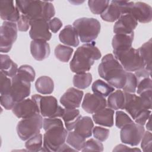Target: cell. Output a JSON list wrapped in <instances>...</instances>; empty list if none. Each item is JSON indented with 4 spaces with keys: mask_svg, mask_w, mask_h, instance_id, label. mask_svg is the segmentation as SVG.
I'll list each match as a JSON object with an SVG mask.
<instances>
[{
    "mask_svg": "<svg viewBox=\"0 0 152 152\" xmlns=\"http://www.w3.org/2000/svg\"><path fill=\"white\" fill-rule=\"evenodd\" d=\"M43 128L45 131L43 135V151H58L65 142L68 131L64 128L61 119L57 118L43 119Z\"/></svg>",
    "mask_w": 152,
    "mask_h": 152,
    "instance_id": "6da1fadb",
    "label": "cell"
},
{
    "mask_svg": "<svg viewBox=\"0 0 152 152\" xmlns=\"http://www.w3.org/2000/svg\"><path fill=\"white\" fill-rule=\"evenodd\" d=\"M98 72L101 78L113 87L122 89L125 85L126 71L111 53L102 58L98 67Z\"/></svg>",
    "mask_w": 152,
    "mask_h": 152,
    "instance_id": "7a4b0ae2",
    "label": "cell"
},
{
    "mask_svg": "<svg viewBox=\"0 0 152 152\" xmlns=\"http://www.w3.org/2000/svg\"><path fill=\"white\" fill-rule=\"evenodd\" d=\"M101 57V52L94 42L85 43L77 49L69 64L70 69L75 74L86 72L91 69L94 61Z\"/></svg>",
    "mask_w": 152,
    "mask_h": 152,
    "instance_id": "3957f363",
    "label": "cell"
},
{
    "mask_svg": "<svg viewBox=\"0 0 152 152\" xmlns=\"http://www.w3.org/2000/svg\"><path fill=\"white\" fill-rule=\"evenodd\" d=\"M15 6L21 14L25 15L30 21L42 19L49 21L55 14L52 3L42 1H16Z\"/></svg>",
    "mask_w": 152,
    "mask_h": 152,
    "instance_id": "277c9868",
    "label": "cell"
},
{
    "mask_svg": "<svg viewBox=\"0 0 152 152\" xmlns=\"http://www.w3.org/2000/svg\"><path fill=\"white\" fill-rule=\"evenodd\" d=\"M125 109L135 120L146 110L151 109V91L143 93L139 96L124 92Z\"/></svg>",
    "mask_w": 152,
    "mask_h": 152,
    "instance_id": "5b68a950",
    "label": "cell"
},
{
    "mask_svg": "<svg viewBox=\"0 0 152 152\" xmlns=\"http://www.w3.org/2000/svg\"><path fill=\"white\" fill-rule=\"evenodd\" d=\"M78 37L83 43L94 42L100 31L101 24L94 18L83 17L76 20L73 23Z\"/></svg>",
    "mask_w": 152,
    "mask_h": 152,
    "instance_id": "8992f818",
    "label": "cell"
},
{
    "mask_svg": "<svg viewBox=\"0 0 152 152\" xmlns=\"http://www.w3.org/2000/svg\"><path fill=\"white\" fill-rule=\"evenodd\" d=\"M31 99L36 104L39 113L42 116L47 118L62 117L64 109L58 103L56 99L52 96H41L34 94Z\"/></svg>",
    "mask_w": 152,
    "mask_h": 152,
    "instance_id": "52a82bcc",
    "label": "cell"
},
{
    "mask_svg": "<svg viewBox=\"0 0 152 152\" xmlns=\"http://www.w3.org/2000/svg\"><path fill=\"white\" fill-rule=\"evenodd\" d=\"M113 54L126 72H136L145 68L144 61L138 49L131 48L125 51L113 52Z\"/></svg>",
    "mask_w": 152,
    "mask_h": 152,
    "instance_id": "ba28073f",
    "label": "cell"
},
{
    "mask_svg": "<svg viewBox=\"0 0 152 152\" xmlns=\"http://www.w3.org/2000/svg\"><path fill=\"white\" fill-rule=\"evenodd\" d=\"M43 121L42 116L39 113L20 121L17 125V132L19 138L23 141H26L40 133L43 126Z\"/></svg>",
    "mask_w": 152,
    "mask_h": 152,
    "instance_id": "9c48e42d",
    "label": "cell"
},
{
    "mask_svg": "<svg viewBox=\"0 0 152 152\" xmlns=\"http://www.w3.org/2000/svg\"><path fill=\"white\" fill-rule=\"evenodd\" d=\"M134 2L126 1H112L106 10L100 15L103 20L114 22L122 15L130 13Z\"/></svg>",
    "mask_w": 152,
    "mask_h": 152,
    "instance_id": "30bf717a",
    "label": "cell"
},
{
    "mask_svg": "<svg viewBox=\"0 0 152 152\" xmlns=\"http://www.w3.org/2000/svg\"><path fill=\"white\" fill-rule=\"evenodd\" d=\"M144 132V126L133 122L121 128L120 132L121 140L124 144L131 146H136L141 142Z\"/></svg>",
    "mask_w": 152,
    "mask_h": 152,
    "instance_id": "8fae6325",
    "label": "cell"
},
{
    "mask_svg": "<svg viewBox=\"0 0 152 152\" xmlns=\"http://www.w3.org/2000/svg\"><path fill=\"white\" fill-rule=\"evenodd\" d=\"M17 26L15 23L4 21L0 28V50L7 53L11 49L17 38Z\"/></svg>",
    "mask_w": 152,
    "mask_h": 152,
    "instance_id": "7c38bea8",
    "label": "cell"
},
{
    "mask_svg": "<svg viewBox=\"0 0 152 152\" xmlns=\"http://www.w3.org/2000/svg\"><path fill=\"white\" fill-rule=\"evenodd\" d=\"M11 88L10 94L15 103L20 102L30 94L31 82L16 74L11 78Z\"/></svg>",
    "mask_w": 152,
    "mask_h": 152,
    "instance_id": "4fadbf2b",
    "label": "cell"
},
{
    "mask_svg": "<svg viewBox=\"0 0 152 152\" xmlns=\"http://www.w3.org/2000/svg\"><path fill=\"white\" fill-rule=\"evenodd\" d=\"M29 36L33 40H49L52 34L49 31L48 21L42 19L30 21Z\"/></svg>",
    "mask_w": 152,
    "mask_h": 152,
    "instance_id": "5bb4252c",
    "label": "cell"
},
{
    "mask_svg": "<svg viewBox=\"0 0 152 152\" xmlns=\"http://www.w3.org/2000/svg\"><path fill=\"white\" fill-rule=\"evenodd\" d=\"M106 106L107 102L104 97L90 93L86 94L81 104L84 110L91 114L105 108Z\"/></svg>",
    "mask_w": 152,
    "mask_h": 152,
    "instance_id": "9a60e30c",
    "label": "cell"
},
{
    "mask_svg": "<svg viewBox=\"0 0 152 152\" xmlns=\"http://www.w3.org/2000/svg\"><path fill=\"white\" fill-rule=\"evenodd\" d=\"M12 111L17 118L22 119L39 113L36 104L30 99H25L16 103L12 109Z\"/></svg>",
    "mask_w": 152,
    "mask_h": 152,
    "instance_id": "2e32d148",
    "label": "cell"
},
{
    "mask_svg": "<svg viewBox=\"0 0 152 152\" xmlns=\"http://www.w3.org/2000/svg\"><path fill=\"white\" fill-rule=\"evenodd\" d=\"M83 95V91L71 87L61 96L60 103L65 108L77 109L80 106Z\"/></svg>",
    "mask_w": 152,
    "mask_h": 152,
    "instance_id": "e0dca14e",
    "label": "cell"
},
{
    "mask_svg": "<svg viewBox=\"0 0 152 152\" xmlns=\"http://www.w3.org/2000/svg\"><path fill=\"white\" fill-rule=\"evenodd\" d=\"M138 25V21L129 14L122 15L113 26V32L116 34H130L134 33Z\"/></svg>",
    "mask_w": 152,
    "mask_h": 152,
    "instance_id": "ac0fdd59",
    "label": "cell"
},
{
    "mask_svg": "<svg viewBox=\"0 0 152 152\" xmlns=\"http://www.w3.org/2000/svg\"><path fill=\"white\" fill-rule=\"evenodd\" d=\"M129 14L140 23H147L152 19V8L148 4L142 2H137L133 5Z\"/></svg>",
    "mask_w": 152,
    "mask_h": 152,
    "instance_id": "d6986e66",
    "label": "cell"
},
{
    "mask_svg": "<svg viewBox=\"0 0 152 152\" xmlns=\"http://www.w3.org/2000/svg\"><path fill=\"white\" fill-rule=\"evenodd\" d=\"M0 16L1 19L5 21L15 23L18 21L20 17V12L14 5L13 1H1Z\"/></svg>",
    "mask_w": 152,
    "mask_h": 152,
    "instance_id": "ffe728a7",
    "label": "cell"
},
{
    "mask_svg": "<svg viewBox=\"0 0 152 152\" xmlns=\"http://www.w3.org/2000/svg\"><path fill=\"white\" fill-rule=\"evenodd\" d=\"M30 52L36 60L43 61L50 55V46L46 41L33 40L30 43Z\"/></svg>",
    "mask_w": 152,
    "mask_h": 152,
    "instance_id": "44dd1931",
    "label": "cell"
},
{
    "mask_svg": "<svg viewBox=\"0 0 152 152\" xmlns=\"http://www.w3.org/2000/svg\"><path fill=\"white\" fill-rule=\"evenodd\" d=\"M137 78V93L141 94L143 93L152 90V81L151 74L144 68L135 72Z\"/></svg>",
    "mask_w": 152,
    "mask_h": 152,
    "instance_id": "7402d4cb",
    "label": "cell"
},
{
    "mask_svg": "<svg viewBox=\"0 0 152 152\" xmlns=\"http://www.w3.org/2000/svg\"><path fill=\"white\" fill-rule=\"evenodd\" d=\"M134 37V33L130 34H115L112 41L113 52H122L132 48Z\"/></svg>",
    "mask_w": 152,
    "mask_h": 152,
    "instance_id": "603a6c76",
    "label": "cell"
},
{
    "mask_svg": "<svg viewBox=\"0 0 152 152\" xmlns=\"http://www.w3.org/2000/svg\"><path fill=\"white\" fill-rule=\"evenodd\" d=\"M59 39L61 42L70 46L77 47L80 43L78 34L73 26L71 25L66 26L61 31Z\"/></svg>",
    "mask_w": 152,
    "mask_h": 152,
    "instance_id": "cb8c5ba5",
    "label": "cell"
},
{
    "mask_svg": "<svg viewBox=\"0 0 152 152\" xmlns=\"http://www.w3.org/2000/svg\"><path fill=\"white\" fill-rule=\"evenodd\" d=\"M114 110L111 108H104L93 115L95 124L107 127H112L114 124Z\"/></svg>",
    "mask_w": 152,
    "mask_h": 152,
    "instance_id": "d4e9b609",
    "label": "cell"
},
{
    "mask_svg": "<svg viewBox=\"0 0 152 152\" xmlns=\"http://www.w3.org/2000/svg\"><path fill=\"white\" fill-rule=\"evenodd\" d=\"M94 124L89 116L81 117L75 125L74 131L81 137L86 138L92 135Z\"/></svg>",
    "mask_w": 152,
    "mask_h": 152,
    "instance_id": "484cf974",
    "label": "cell"
},
{
    "mask_svg": "<svg viewBox=\"0 0 152 152\" xmlns=\"http://www.w3.org/2000/svg\"><path fill=\"white\" fill-rule=\"evenodd\" d=\"M61 118L64 121L66 130L71 131L74 129L76 124L81 118V116L78 109L65 108Z\"/></svg>",
    "mask_w": 152,
    "mask_h": 152,
    "instance_id": "4316f807",
    "label": "cell"
},
{
    "mask_svg": "<svg viewBox=\"0 0 152 152\" xmlns=\"http://www.w3.org/2000/svg\"><path fill=\"white\" fill-rule=\"evenodd\" d=\"M17 65L7 55L1 54V72L8 77L12 78L18 71Z\"/></svg>",
    "mask_w": 152,
    "mask_h": 152,
    "instance_id": "83f0119b",
    "label": "cell"
},
{
    "mask_svg": "<svg viewBox=\"0 0 152 152\" xmlns=\"http://www.w3.org/2000/svg\"><path fill=\"white\" fill-rule=\"evenodd\" d=\"M35 87L37 92L42 94H50L54 90L53 80L48 76H41L37 79Z\"/></svg>",
    "mask_w": 152,
    "mask_h": 152,
    "instance_id": "f1b7e54d",
    "label": "cell"
},
{
    "mask_svg": "<svg viewBox=\"0 0 152 152\" xmlns=\"http://www.w3.org/2000/svg\"><path fill=\"white\" fill-rule=\"evenodd\" d=\"M107 104L113 110L124 109L125 105V94L120 89L109 95Z\"/></svg>",
    "mask_w": 152,
    "mask_h": 152,
    "instance_id": "f546056e",
    "label": "cell"
},
{
    "mask_svg": "<svg viewBox=\"0 0 152 152\" xmlns=\"http://www.w3.org/2000/svg\"><path fill=\"white\" fill-rule=\"evenodd\" d=\"M91 90L94 94L105 97L113 93L115 88L102 80H97L93 83Z\"/></svg>",
    "mask_w": 152,
    "mask_h": 152,
    "instance_id": "4dcf8cb0",
    "label": "cell"
},
{
    "mask_svg": "<svg viewBox=\"0 0 152 152\" xmlns=\"http://www.w3.org/2000/svg\"><path fill=\"white\" fill-rule=\"evenodd\" d=\"M140 53L145 63V68L151 74V39L138 48Z\"/></svg>",
    "mask_w": 152,
    "mask_h": 152,
    "instance_id": "1f68e13d",
    "label": "cell"
},
{
    "mask_svg": "<svg viewBox=\"0 0 152 152\" xmlns=\"http://www.w3.org/2000/svg\"><path fill=\"white\" fill-rule=\"evenodd\" d=\"M66 141L68 144L77 151H81L86 144V138L81 137L75 131H71L68 133Z\"/></svg>",
    "mask_w": 152,
    "mask_h": 152,
    "instance_id": "d6a6232c",
    "label": "cell"
},
{
    "mask_svg": "<svg viewBox=\"0 0 152 152\" xmlns=\"http://www.w3.org/2000/svg\"><path fill=\"white\" fill-rule=\"evenodd\" d=\"M92 75L90 72L75 74L73 77L74 86L80 89H85L89 87L92 82Z\"/></svg>",
    "mask_w": 152,
    "mask_h": 152,
    "instance_id": "836d02e7",
    "label": "cell"
},
{
    "mask_svg": "<svg viewBox=\"0 0 152 152\" xmlns=\"http://www.w3.org/2000/svg\"><path fill=\"white\" fill-rule=\"evenodd\" d=\"M73 52L74 49L72 48L59 44L55 49V55L60 61L67 62L69 61Z\"/></svg>",
    "mask_w": 152,
    "mask_h": 152,
    "instance_id": "e575fe53",
    "label": "cell"
},
{
    "mask_svg": "<svg viewBox=\"0 0 152 152\" xmlns=\"http://www.w3.org/2000/svg\"><path fill=\"white\" fill-rule=\"evenodd\" d=\"M43 136L39 133L28 140L25 143V147L27 150L30 151H39L43 148Z\"/></svg>",
    "mask_w": 152,
    "mask_h": 152,
    "instance_id": "d590c367",
    "label": "cell"
},
{
    "mask_svg": "<svg viewBox=\"0 0 152 152\" xmlns=\"http://www.w3.org/2000/svg\"><path fill=\"white\" fill-rule=\"evenodd\" d=\"M109 1H88V5L90 11L94 14H102L109 5Z\"/></svg>",
    "mask_w": 152,
    "mask_h": 152,
    "instance_id": "8d00e7d4",
    "label": "cell"
},
{
    "mask_svg": "<svg viewBox=\"0 0 152 152\" xmlns=\"http://www.w3.org/2000/svg\"><path fill=\"white\" fill-rule=\"evenodd\" d=\"M17 74L30 82L33 81L36 77L34 69L31 66L28 65L20 66L18 69Z\"/></svg>",
    "mask_w": 152,
    "mask_h": 152,
    "instance_id": "74e56055",
    "label": "cell"
},
{
    "mask_svg": "<svg viewBox=\"0 0 152 152\" xmlns=\"http://www.w3.org/2000/svg\"><path fill=\"white\" fill-rule=\"evenodd\" d=\"M137 78L134 74L131 72H126V81L125 86L123 87L124 92L135 93L137 90Z\"/></svg>",
    "mask_w": 152,
    "mask_h": 152,
    "instance_id": "f35d334b",
    "label": "cell"
},
{
    "mask_svg": "<svg viewBox=\"0 0 152 152\" xmlns=\"http://www.w3.org/2000/svg\"><path fill=\"white\" fill-rule=\"evenodd\" d=\"M133 122L132 119L123 111L119 110L115 114V125L117 128L121 129L126 125Z\"/></svg>",
    "mask_w": 152,
    "mask_h": 152,
    "instance_id": "ab89813d",
    "label": "cell"
},
{
    "mask_svg": "<svg viewBox=\"0 0 152 152\" xmlns=\"http://www.w3.org/2000/svg\"><path fill=\"white\" fill-rule=\"evenodd\" d=\"M83 151H103V145L101 141L99 140L91 138L86 142L84 148L82 149Z\"/></svg>",
    "mask_w": 152,
    "mask_h": 152,
    "instance_id": "60d3db41",
    "label": "cell"
},
{
    "mask_svg": "<svg viewBox=\"0 0 152 152\" xmlns=\"http://www.w3.org/2000/svg\"><path fill=\"white\" fill-rule=\"evenodd\" d=\"M0 93L1 94H5L10 93L11 88L12 81L8 76L1 72L0 79Z\"/></svg>",
    "mask_w": 152,
    "mask_h": 152,
    "instance_id": "b9f144b4",
    "label": "cell"
},
{
    "mask_svg": "<svg viewBox=\"0 0 152 152\" xmlns=\"http://www.w3.org/2000/svg\"><path fill=\"white\" fill-rule=\"evenodd\" d=\"M93 133L94 137L97 140L103 142L105 141L109 136V129L101 127V126H95L93 129Z\"/></svg>",
    "mask_w": 152,
    "mask_h": 152,
    "instance_id": "7bdbcfd3",
    "label": "cell"
},
{
    "mask_svg": "<svg viewBox=\"0 0 152 152\" xmlns=\"http://www.w3.org/2000/svg\"><path fill=\"white\" fill-rule=\"evenodd\" d=\"M141 141V147L142 151L144 152H151L152 145V135L151 132H144V134Z\"/></svg>",
    "mask_w": 152,
    "mask_h": 152,
    "instance_id": "ee69618b",
    "label": "cell"
},
{
    "mask_svg": "<svg viewBox=\"0 0 152 152\" xmlns=\"http://www.w3.org/2000/svg\"><path fill=\"white\" fill-rule=\"evenodd\" d=\"M0 102L1 106L4 107L6 110L12 109L15 104L10 93L1 94Z\"/></svg>",
    "mask_w": 152,
    "mask_h": 152,
    "instance_id": "f6af8a7d",
    "label": "cell"
},
{
    "mask_svg": "<svg viewBox=\"0 0 152 152\" xmlns=\"http://www.w3.org/2000/svg\"><path fill=\"white\" fill-rule=\"evenodd\" d=\"M30 26V20L25 15L20 14V17L17 21L18 30L20 31H27Z\"/></svg>",
    "mask_w": 152,
    "mask_h": 152,
    "instance_id": "bcb514c9",
    "label": "cell"
},
{
    "mask_svg": "<svg viewBox=\"0 0 152 152\" xmlns=\"http://www.w3.org/2000/svg\"><path fill=\"white\" fill-rule=\"evenodd\" d=\"M49 30L53 33H57L62 26V23L60 19L55 17L48 21Z\"/></svg>",
    "mask_w": 152,
    "mask_h": 152,
    "instance_id": "7dc6e473",
    "label": "cell"
},
{
    "mask_svg": "<svg viewBox=\"0 0 152 152\" xmlns=\"http://www.w3.org/2000/svg\"><path fill=\"white\" fill-rule=\"evenodd\" d=\"M151 110L148 109L145 110L134 120L135 122L140 125L144 126L146 124L148 118L151 116Z\"/></svg>",
    "mask_w": 152,
    "mask_h": 152,
    "instance_id": "c3c4849f",
    "label": "cell"
},
{
    "mask_svg": "<svg viewBox=\"0 0 152 152\" xmlns=\"http://www.w3.org/2000/svg\"><path fill=\"white\" fill-rule=\"evenodd\" d=\"M113 151H141V150L137 148H129L125 145L119 144L115 147V148L113 150Z\"/></svg>",
    "mask_w": 152,
    "mask_h": 152,
    "instance_id": "681fc988",
    "label": "cell"
},
{
    "mask_svg": "<svg viewBox=\"0 0 152 152\" xmlns=\"http://www.w3.org/2000/svg\"><path fill=\"white\" fill-rule=\"evenodd\" d=\"M76 150H75L74 148H71L68 144H64L61 148H59L58 151H75Z\"/></svg>",
    "mask_w": 152,
    "mask_h": 152,
    "instance_id": "f907efd6",
    "label": "cell"
},
{
    "mask_svg": "<svg viewBox=\"0 0 152 152\" xmlns=\"http://www.w3.org/2000/svg\"><path fill=\"white\" fill-rule=\"evenodd\" d=\"M150 118L151 116L148 118V119L147 120V123L146 124V128L149 131H151V125H150Z\"/></svg>",
    "mask_w": 152,
    "mask_h": 152,
    "instance_id": "816d5d0a",
    "label": "cell"
}]
</instances>
